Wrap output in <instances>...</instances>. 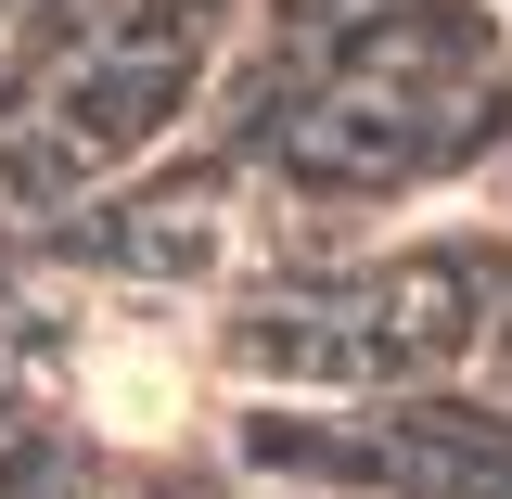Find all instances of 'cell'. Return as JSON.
Returning a JSON list of instances; mask_svg holds the SVG:
<instances>
[{"label":"cell","mask_w":512,"mask_h":499,"mask_svg":"<svg viewBox=\"0 0 512 499\" xmlns=\"http://www.w3.org/2000/svg\"><path fill=\"white\" fill-rule=\"evenodd\" d=\"M90 397H103V423H128V436H167L192 410V372H180V346L154 320H103L90 333Z\"/></svg>","instance_id":"6da1fadb"}]
</instances>
